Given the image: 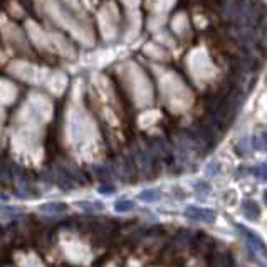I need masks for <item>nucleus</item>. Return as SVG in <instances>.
Here are the masks:
<instances>
[{
    "instance_id": "f257e3e1",
    "label": "nucleus",
    "mask_w": 267,
    "mask_h": 267,
    "mask_svg": "<svg viewBox=\"0 0 267 267\" xmlns=\"http://www.w3.org/2000/svg\"><path fill=\"white\" fill-rule=\"evenodd\" d=\"M61 249L64 257L69 262L77 266H86L93 261V252L84 242H81L76 237H62L61 239Z\"/></svg>"
},
{
    "instance_id": "f03ea898",
    "label": "nucleus",
    "mask_w": 267,
    "mask_h": 267,
    "mask_svg": "<svg viewBox=\"0 0 267 267\" xmlns=\"http://www.w3.org/2000/svg\"><path fill=\"white\" fill-rule=\"evenodd\" d=\"M237 229H239V232H241L247 239V241H249V245L252 247L254 250H256V254L262 252L267 257V247L264 245V242L261 241V237H257L256 234L250 232V230L247 229V227H244V225H237Z\"/></svg>"
},
{
    "instance_id": "7ed1b4c3",
    "label": "nucleus",
    "mask_w": 267,
    "mask_h": 267,
    "mask_svg": "<svg viewBox=\"0 0 267 267\" xmlns=\"http://www.w3.org/2000/svg\"><path fill=\"white\" fill-rule=\"evenodd\" d=\"M187 215L192 218H197V220H203V222H214L215 220V212L214 210H207V209H192L187 210Z\"/></svg>"
},
{
    "instance_id": "20e7f679",
    "label": "nucleus",
    "mask_w": 267,
    "mask_h": 267,
    "mask_svg": "<svg viewBox=\"0 0 267 267\" xmlns=\"http://www.w3.org/2000/svg\"><path fill=\"white\" fill-rule=\"evenodd\" d=\"M17 266L19 267H46L44 262L35 256V254H19Z\"/></svg>"
},
{
    "instance_id": "39448f33",
    "label": "nucleus",
    "mask_w": 267,
    "mask_h": 267,
    "mask_svg": "<svg viewBox=\"0 0 267 267\" xmlns=\"http://www.w3.org/2000/svg\"><path fill=\"white\" fill-rule=\"evenodd\" d=\"M242 210H244L245 217L250 218V220H256V218H259V214H261L257 203L252 202V200H245V202L242 203Z\"/></svg>"
},
{
    "instance_id": "423d86ee",
    "label": "nucleus",
    "mask_w": 267,
    "mask_h": 267,
    "mask_svg": "<svg viewBox=\"0 0 267 267\" xmlns=\"http://www.w3.org/2000/svg\"><path fill=\"white\" fill-rule=\"evenodd\" d=\"M212 267H232V257L229 254H220V256L215 257Z\"/></svg>"
},
{
    "instance_id": "0eeeda50",
    "label": "nucleus",
    "mask_w": 267,
    "mask_h": 267,
    "mask_svg": "<svg viewBox=\"0 0 267 267\" xmlns=\"http://www.w3.org/2000/svg\"><path fill=\"white\" fill-rule=\"evenodd\" d=\"M257 173L262 176L264 180H267V165H262V167H259V170H257Z\"/></svg>"
},
{
    "instance_id": "6e6552de",
    "label": "nucleus",
    "mask_w": 267,
    "mask_h": 267,
    "mask_svg": "<svg viewBox=\"0 0 267 267\" xmlns=\"http://www.w3.org/2000/svg\"><path fill=\"white\" fill-rule=\"evenodd\" d=\"M128 267H141L138 261H129L128 262Z\"/></svg>"
},
{
    "instance_id": "1a4fd4ad",
    "label": "nucleus",
    "mask_w": 267,
    "mask_h": 267,
    "mask_svg": "<svg viewBox=\"0 0 267 267\" xmlns=\"http://www.w3.org/2000/svg\"><path fill=\"white\" fill-rule=\"evenodd\" d=\"M106 267H118V266H116V264H108Z\"/></svg>"
},
{
    "instance_id": "9d476101",
    "label": "nucleus",
    "mask_w": 267,
    "mask_h": 267,
    "mask_svg": "<svg viewBox=\"0 0 267 267\" xmlns=\"http://www.w3.org/2000/svg\"><path fill=\"white\" fill-rule=\"evenodd\" d=\"M266 202H267V192H266Z\"/></svg>"
}]
</instances>
